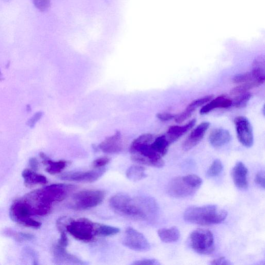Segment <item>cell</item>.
Returning a JSON list of instances; mask_svg holds the SVG:
<instances>
[{"label":"cell","mask_w":265,"mask_h":265,"mask_svg":"<svg viewBox=\"0 0 265 265\" xmlns=\"http://www.w3.org/2000/svg\"><path fill=\"white\" fill-rule=\"evenodd\" d=\"M34 6L41 12H44L48 9L51 0H32Z\"/></svg>","instance_id":"33"},{"label":"cell","mask_w":265,"mask_h":265,"mask_svg":"<svg viewBox=\"0 0 265 265\" xmlns=\"http://www.w3.org/2000/svg\"><path fill=\"white\" fill-rule=\"evenodd\" d=\"M247 168L242 162H238L232 170V177L235 185L241 190L248 187Z\"/></svg>","instance_id":"15"},{"label":"cell","mask_w":265,"mask_h":265,"mask_svg":"<svg viewBox=\"0 0 265 265\" xmlns=\"http://www.w3.org/2000/svg\"><path fill=\"white\" fill-rule=\"evenodd\" d=\"M191 248L199 255H209L214 250L213 234L205 229H197L193 231L189 237Z\"/></svg>","instance_id":"6"},{"label":"cell","mask_w":265,"mask_h":265,"mask_svg":"<svg viewBox=\"0 0 265 265\" xmlns=\"http://www.w3.org/2000/svg\"><path fill=\"white\" fill-rule=\"evenodd\" d=\"M154 140V137L153 134H143L134 140L131 146L136 147L143 145L150 144L152 143Z\"/></svg>","instance_id":"31"},{"label":"cell","mask_w":265,"mask_h":265,"mask_svg":"<svg viewBox=\"0 0 265 265\" xmlns=\"http://www.w3.org/2000/svg\"><path fill=\"white\" fill-rule=\"evenodd\" d=\"M196 122V120L194 119L183 126H171L169 129L166 135L170 143L171 144L177 141L189 130H191L195 124Z\"/></svg>","instance_id":"17"},{"label":"cell","mask_w":265,"mask_h":265,"mask_svg":"<svg viewBox=\"0 0 265 265\" xmlns=\"http://www.w3.org/2000/svg\"><path fill=\"white\" fill-rule=\"evenodd\" d=\"M133 265H159L160 263L155 259H143L134 262Z\"/></svg>","instance_id":"39"},{"label":"cell","mask_w":265,"mask_h":265,"mask_svg":"<svg viewBox=\"0 0 265 265\" xmlns=\"http://www.w3.org/2000/svg\"><path fill=\"white\" fill-rule=\"evenodd\" d=\"M9 214L12 221L20 225L33 216L29 206L22 198L15 200L12 204Z\"/></svg>","instance_id":"11"},{"label":"cell","mask_w":265,"mask_h":265,"mask_svg":"<svg viewBox=\"0 0 265 265\" xmlns=\"http://www.w3.org/2000/svg\"><path fill=\"white\" fill-rule=\"evenodd\" d=\"M232 99L225 95H221L217 98L211 99L206 105L201 108V115H205L216 108H228L232 106Z\"/></svg>","instance_id":"18"},{"label":"cell","mask_w":265,"mask_h":265,"mask_svg":"<svg viewBox=\"0 0 265 265\" xmlns=\"http://www.w3.org/2000/svg\"><path fill=\"white\" fill-rule=\"evenodd\" d=\"M29 165L32 170L36 172L39 169V163L35 158H31L29 161Z\"/></svg>","instance_id":"43"},{"label":"cell","mask_w":265,"mask_h":265,"mask_svg":"<svg viewBox=\"0 0 265 265\" xmlns=\"http://www.w3.org/2000/svg\"><path fill=\"white\" fill-rule=\"evenodd\" d=\"M123 245L130 249L138 252H146L151 248L150 244L146 237L132 228L126 230Z\"/></svg>","instance_id":"8"},{"label":"cell","mask_w":265,"mask_h":265,"mask_svg":"<svg viewBox=\"0 0 265 265\" xmlns=\"http://www.w3.org/2000/svg\"><path fill=\"white\" fill-rule=\"evenodd\" d=\"M22 176L25 186L28 187H32L39 184L44 185L48 182L45 176L37 174L30 169L24 170L22 173Z\"/></svg>","instance_id":"19"},{"label":"cell","mask_w":265,"mask_h":265,"mask_svg":"<svg viewBox=\"0 0 265 265\" xmlns=\"http://www.w3.org/2000/svg\"><path fill=\"white\" fill-rule=\"evenodd\" d=\"M210 264L213 265H231L232 264L230 261L227 260L224 257H220L218 259H214L211 262Z\"/></svg>","instance_id":"42"},{"label":"cell","mask_w":265,"mask_h":265,"mask_svg":"<svg viewBox=\"0 0 265 265\" xmlns=\"http://www.w3.org/2000/svg\"><path fill=\"white\" fill-rule=\"evenodd\" d=\"M98 223L85 219L77 220H70L66 227L67 231L71 236L78 241L89 243L94 241L96 235Z\"/></svg>","instance_id":"5"},{"label":"cell","mask_w":265,"mask_h":265,"mask_svg":"<svg viewBox=\"0 0 265 265\" xmlns=\"http://www.w3.org/2000/svg\"><path fill=\"white\" fill-rule=\"evenodd\" d=\"M109 205L115 211L121 215L141 220L153 219L158 212V206L151 198H134L123 193L113 196Z\"/></svg>","instance_id":"1"},{"label":"cell","mask_w":265,"mask_h":265,"mask_svg":"<svg viewBox=\"0 0 265 265\" xmlns=\"http://www.w3.org/2000/svg\"><path fill=\"white\" fill-rule=\"evenodd\" d=\"M191 110L186 108L184 111L180 113V114L176 115L175 121L178 123H181L190 118L193 113Z\"/></svg>","instance_id":"34"},{"label":"cell","mask_w":265,"mask_h":265,"mask_svg":"<svg viewBox=\"0 0 265 265\" xmlns=\"http://www.w3.org/2000/svg\"><path fill=\"white\" fill-rule=\"evenodd\" d=\"M231 138V135L229 131L223 129H215L210 133L209 141L213 147L218 148L230 143Z\"/></svg>","instance_id":"16"},{"label":"cell","mask_w":265,"mask_h":265,"mask_svg":"<svg viewBox=\"0 0 265 265\" xmlns=\"http://www.w3.org/2000/svg\"><path fill=\"white\" fill-rule=\"evenodd\" d=\"M60 238L59 239L57 245L61 247L66 248L69 245V239L67 237L66 231H62L60 232Z\"/></svg>","instance_id":"37"},{"label":"cell","mask_w":265,"mask_h":265,"mask_svg":"<svg viewBox=\"0 0 265 265\" xmlns=\"http://www.w3.org/2000/svg\"><path fill=\"white\" fill-rule=\"evenodd\" d=\"M234 123L240 143L247 148L253 146V129L249 120L244 116H238L235 119Z\"/></svg>","instance_id":"10"},{"label":"cell","mask_w":265,"mask_h":265,"mask_svg":"<svg viewBox=\"0 0 265 265\" xmlns=\"http://www.w3.org/2000/svg\"><path fill=\"white\" fill-rule=\"evenodd\" d=\"M120 230L109 225L98 224L96 228V235L99 236H110L118 234Z\"/></svg>","instance_id":"25"},{"label":"cell","mask_w":265,"mask_h":265,"mask_svg":"<svg viewBox=\"0 0 265 265\" xmlns=\"http://www.w3.org/2000/svg\"><path fill=\"white\" fill-rule=\"evenodd\" d=\"M21 225L28 228L39 229L41 226L42 223L30 218L25 221Z\"/></svg>","instance_id":"38"},{"label":"cell","mask_w":265,"mask_h":265,"mask_svg":"<svg viewBox=\"0 0 265 265\" xmlns=\"http://www.w3.org/2000/svg\"><path fill=\"white\" fill-rule=\"evenodd\" d=\"M105 197V193L103 191L98 190L82 191L73 195L72 207L79 210L89 209L102 203Z\"/></svg>","instance_id":"7"},{"label":"cell","mask_w":265,"mask_h":265,"mask_svg":"<svg viewBox=\"0 0 265 265\" xmlns=\"http://www.w3.org/2000/svg\"><path fill=\"white\" fill-rule=\"evenodd\" d=\"M54 260L57 264L84 265L85 263L77 257L70 254L66 248L61 247L57 244L53 249Z\"/></svg>","instance_id":"14"},{"label":"cell","mask_w":265,"mask_h":265,"mask_svg":"<svg viewBox=\"0 0 265 265\" xmlns=\"http://www.w3.org/2000/svg\"><path fill=\"white\" fill-rule=\"evenodd\" d=\"M213 98V95H208L204 97H200L193 101L190 104H189L186 108L191 110L194 112L198 107L203 106L212 99Z\"/></svg>","instance_id":"29"},{"label":"cell","mask_w":265,"mask_h":265,"mask_svg":"<svg viewBox=\"0 0 265 265\" xmlns=\"http://www.w3.org/2000/svg\"><path fill=\"white\" fill-rule=\"evenodd\" d=\"M176 115L168 112L158 113L157 117L162 121H168L175 119Z\"/></svg>","instance_id":"40"},{"label":"cell","mask_w":265,"mask_h":265,"mask_svg":"<svg viewBox=\"0 0 265 265\" xmlns=\"http://www.w3.org/2000/svg\"><path fill=\"white\" fill-rule=\"evenodd\" d=\"M223 169L222 162L219 159L214 160L207 172L206 176L208 178L214 177L221 173Z\"/></svg>","instance_id":"28"},{"label":"cell","mask_w":265,"mask_h":265,"mask_svg":"<svg viewBox=\"0 0 265 265\" xmlns=\"http://www.w3.org/2000/svg\"><path fill=\"white\" fill-rule=\"evenodd\" d=\"M40 158L43 160V163L47 166L46 171L51 175L60 174L67 167L68 162L65 161H53L49 159L44 153L40 154Z\"/></svg>","instance_id":"20"},{"label":"cell","mask_w":265,"mask_h":265,"mask_svg":"<svg viewBox=\"0 0 265 265\" xmlns=\"http://www.w3.org/2000/svg\"><path fill=\"white\" fill-rule=\"evenodd\" d=\"M110 160L108 157H101L94 160L93 167L95 169L102 168L106 166L109 163Z\"/></svg>","instance_id":"35"},{"label":"cell","mask_w":265,"mask_h":265,"mask_svg":"<svg viewBox=\"0 0 265 265\" xmlns=\"http://www.w3.org/2000/svg\"><path fill=\"white\" fill-rule=\"evenodd\" d=\"M254 80L260 85L263 84L265 80V62L264 59L259 58L255 60L253 68L251 72Z\"/></svg>","instance_id":"22"},{"label":"cell","mask_w":265,"mask_h":265,"mask_svg":"<svg viewBox=\"0 0 265 265\" xmlns=\"http://www.w3.org/2000/svg\"><path fill=\"white\" fill-rule=\"evenodd\" d=\"M158 234L161 241L167 244L177 242L180 237V232L176 226L169 229H161Z\"/></svg>","instance_id":"21"},{"label":"cell","mask_w":265,"mask_h":265,"mask_svg":"<svg viewBox=\"0 0 265 265\" xmlns=\"http://www.w3.org/2000/svg\"><path fill=\"white\" fill-rule=\"evenodd\" d=\"M261 86L256 81H252L249 83L242 84L238 86L232 90L231 94L233 95H237L248 92L251 89Z\"/></svg>","instance_id":"26"},{"label":"cell","mask_w":265,"mask_h":265,"mask_svg":"<svg viewBox=\"0 0 265 265\" xmlns=\"http://www.w3.org/2000/svg\"><path fill=\"white\" fill-rule=\"evenodd\" d=\"M121 138L120 132L117 131L114 135L105 138V140L99 145L98 147L105 154H118L121 152L123 148Z\"/></svg>","instance_id":"13"},{"label":"cell","mask_w":265,"mask_h":265,"mask_svg":"<svg viewBox=\"0 0 265 265\" xmlns=\"http://www.w3.org/2000/svg\"><path fill=\"white\" fill-rule=\"evenodd\" d=\"M251 97V93L248 92L237 95V96L232 100V106L237 108H245L247 106Z\"/></svg>","instance_id":"27"},{"label":"cell","mask_w":265,"mask_h":265,"mask_svg":"<svg viewBox=\"0 0 265 265\" xmlns=\"http://www.w3.org/2000/svg\"><path fill=\"white\" fill-rule=\"evenodd\" d=\"M0 81H1V80H0Z\"/></svg>","instance_id":"45"},{"label":"cell","mask_w":265,"mask_h":265,"mask_svg":"<svg viewBox=\"0 0 265 265\" xmlns=\"http://www.w3.org/2000/svg\"><path fill=\"white\" fill-rule=\"evenodd\" d=\"M255 182L261 187L265 188V177L264 172H260L256 175Z\"/></svg>","instance_id":"41"},{"label":"cell","mask_w":265,"mask_h":265,"mask_svg":"<svg viewBox=\"0 0 265 265\" xmlns=\"http://www.w3.org/2000/svg\"><path fill=\"white\" fill-rule=\"evenodd\" d=\"M73 185L57 183L33 191L36 199L41 203L52 206L65 200L73 190Z\"/></svg>","instance_id":"4"},{"label":"cell","mask_w":265,"mask_h":265,"mask_svg":"<svg viewBox=\"0 0 265 265\" xmlns=\"http://www.w3.org/2000/svg\"><path fill=\"white\" fill-rule=\"evenodd\" d=\"M5 233L7 236L13 237L18 242L31 241V240L33 239L34 238V235L27 233H16L9 230L7 231Z\"/></svg>","instance_id":"30"},{"label":"cell","mask_w":265,"mask_h":265,"mask_svg":"<svg viewBox=\"0 0 265 265\" xmlns=\"http://www.w3.org/2000/svg\"><path fill=\"white\" fill-rule=\"evenodd\" d=\"M170 145L166 135L157 137L150 144L151 147L162 157L167 155Z\"/></svg>","instance_id":"23"},{"label":"cell","mask_w":265,"mask_h":265,"mask_svg":"<svg viewBox=\"0 0 265 265\" xmlns=\"http://www.w3.org/2000/svg\"><path fill=\"white\" fill-rule=\"evenodd\" d=\"M203 183L199 176L190 174L173 179L168 187L169 194L176 198H184L193 195Z\"/></svg>","instance_id":"3"},{"label":"cell","mask_w":265,"mask_h":265,"mask_svg":"<svg viewBox=\"0 0 265 265\" xmlns=\"http://www.w3.org/2000/svg\"><path fill=\"white\" fill-rule=\"evenodd\" d=\"M26 109H27V111L28 112H30L31 111V107L30 105H27V107H26Z\"/></svg>","instance_id":"44"},{"label":"cell","mask_w":265,"mask_h":265,"mask_svg":"<svg viewBox=\"0 0 265 265\" xmlns=\"http://www.w3.org/2000/svg\"><path fill=\"white\" fill-rule=\"evenodd\" d=\"M43 112L42 111H39L35 113L27 122V124L31 128H33L35 127L36 123L39 121L43 117Z\"/></svg>","instance_id":"36"},{"label":"cell","mask_w":265,"mask_h":265,"mask_svg":"<svg viewBox=\"0 0 265 265\" xmlns=\"http://www.w3.org/2000/svg\"><path fill=\"white\" fill-rule=\"evenodd\" d=\"M209 127L210 123L208 122H202L198 125L183 142L182 145L183 150L185 151L190 150L197 145L204 138Z\"/></svg>","instance_id":"12"},{"label":"cell","mask_w":265,"mask_h":265,"mask_svg":"<svg viewBox=\"0 0 265 265\" xmlns=\"http://www.w3.org/2000/svg\"><path fill=\"white\" fill-rule=\"evenodd\" d=\"M227 216L228 212L215 205L190 207L183 214L186 222L203 226L220 224Z\"/></svg>","instance_id":"2"},{"label":"cell","mask_w":265,"mask_h":265,"mask_svg":"<svg viewBox=\"0 0 265 265\" xmlns=\"http://www.w3.org/2000/svg\"><path fill=\"white\" fill-rule=\"evenodd\" d=\"M233 81V82L235 84H241L249 83L252 81H255L254 80L253 77H252V75L251 72H247L243 74H238L235 76Z\"/></svg>","instance_id":"32"},{"label":"cell","mask_w":265,"mask_h":265,"mask_svg":"<svg viewBox=\"0 0 265 265\" xmlns=\"http://www.w3.org/2000/svg\"><path fill=\"white\" fill-rule=\"evenodd\" d=\"M106 172L104 168L86 172L79 171L67 173L59 176L62 180L79 182H93L99 179Z\"/></svg>","instance_id":"9"},{"label":"cell","mask_w":265,"mask_h":265,"mask_svg":"<svg viewBox=\"0 0 265 265\" xmlns=\"http://www.w3.org/2000/svg\"><path fill=\"white\" fill-rule=\"evenodd\" d=\"M145 169L141 166H132L126 172V176L132 181H138L147 177Z\"/></svg>","instance_id":"24"}]
</instances>
